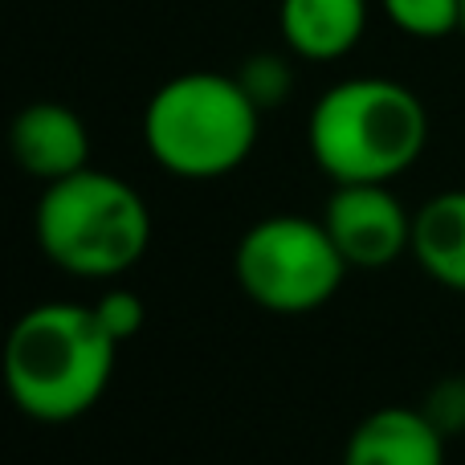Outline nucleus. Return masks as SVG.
Returning a JSON list of instances; mask_svg holds the SVG:
<instances>
[{
    "label": "nucleus",
    "mask_w": 465,
    "mask_h": 465,
    "mask_svg": "<svg viewBox=\"0 0 465 465\" xmlns=\"http://www.w3.org/2000/svg\"><path fill=\"white\" fill-rule=\"evenodd\" d=\"M119 339L98 322L94 306L41 302L16 319L5 343L8 396L41 425L78 420L103 401L114 376Z\"/></svg>",
    "instance_id": "obj_1"
},
{
    "label": "nucleus",
    "mask_w": 465,
    "mask_h": 465,
    "mask_svg": "<svg viewBox=\"0 0 465 465\" xmlns=\"http://www.w3.org/2000/svg\"><path fill=\"white\" fill-rule=\"evenodd\" d=\"M306 147L335 184H388L429 147V111L404 82L347 78L306 119Z\"/></svg>",
    "instance_id": "obj_2"
},
{
    "label": "nucleus",
    "mask_w": 465,
    "mask_h": 465,
    "mask_svg": "<svg viewBox=\"0 0 465 465\" xmlns=\"http://www.w3.org/2000/svg\"><path fill=\"white\" fill-rule=\"evenodd\" d=\"M262 106L241 78L193 70L168 78L143 111L147 155L184 180H217L253 155Z\"/></svg>",
    "instance_id": "obj_3"
},
{
    "label": "nucleus",
    "mask_w": 465,
    "mask_h": 465,
    "mask_svg": "<svg viewBox=\"0 0 465 465\" xmlns=\"http://www.w3.org/2000/svg\"><path fill=\"white\" fill-rule=\"evenodd\" d=\"M37 245L74 278H119L152 245V213L127 180L82 168L45 184L33 213Z\"/></svg>",
    "instance_id": "obj_4"
},
{
    "label": "nucleus",
    "mask_w": 465,
    "mask_h": 465,
    "mask_svg": "<svg viewBox=\"0 0 465 465\" xmlns=\"http://www.w3.org/2000/svg\"><path fill=\"white\" fill-rule=\"evenodd\" d=\"M232 270L253 306L270 314H311L339 294L351 265L322 221L278 213L245 229Z\"/></svg>",
    "instance_id": "obj_5"
},
{
    "label": "nucleus",
    "mask_w": 465,
    "mask_h": 465,
    "mask_svg": "<svg viewBox=\"0 0 465 465\" xmlns=\"http://www.w3.org/2000/svg\"><path fill=\"white\" fill-rule=\"evenodd\" d=\"M322 225L351 270H384L412 253V213L388 184H335Z\"/></svg>",
    "instance_id": "obj_6"
},
{
    "label": "nucleus",
    "mask_w": 465,
    "mask_h": 465,
    "mask_svg": "<svg viewBox=\"0 0 465 465\" xmlns=\"http://www.w3.org/2000/svg\"><path fill=\"white\" fill-rule=\"evenodd\" d=\"M8 147L21 172L33 180H65L86 168L90 160V131L70 106L62 103H33L13 119Z\"/></svg>",
    "instance_id": "obj_7"
},
{
    "label": "nucleus",
    "mask_w": 465,
    "mask_h": 465,
    "mask_svg": "<svg viewBox=\"0 0 465 465\" xmlns=\"http://www.w3.org/2000/svg\"><path fill=\"white\" fill-rule=\"evenodd\" d=\"M450 437L420 409L388 404L351 429L343 445V465H445Z\"/></svg>",
    "instance_id": "obj_8"
},
{
    "label": "nucleus",
    "mask_w": 465,
    "mask_h": 465,
    "mask_svg": "<svg viewBox=\"0 0 465 465\" xmlns=\"http://www.w3.org/2000/svg\"><path fill=\"white\" fill-rule=\"evenodd\" d=\"M278 29L306 62H339L368 29V0H282Z\"/></svg>",
    "instance_id": "obj_9"
},
{
    "label": "nucleus",
    "mask_w": 465,
    "mask_h": 465,
    "mask_svg": "<svg viewBox=\"0 0 465 465\" xmlns=\"http://www.w3.org/2000/svg\"><path fill=\"white\" fill-rule=\"evenodd\" d=\"M412 257L437 286L465 294V188L437 193L412 213Z\"/></svg>",
    "instance_id": "obj_10"
},
{
    "label": "nucleus",
    "mask_w": 465,
    "mask_h": 465,
    "mask_svg": "<svg viewBox=\"0 0 465 465\" xmlns=\"http://www.w3.org/2000/svg\"><path fill=\"white\" fill-rule=\"evenodd\" d=\"M388 21L420 41H441L461 29V0H380Z\"/></svg>",
    "instance_id": "obj_11"
},
{
    "label": "nucleus",
    "mask_w": 465,
    "mask_h": 465,
    "mask_svg": "<svg viewBox=\"0 0 465 465\" xmlns=\"http://www.w3.org/2000/svg\"><path fill=\"white\" fill-rule=\"evenodd\" d=\"M94 314L119 343H127V339H135L139 327H143V298H139L135 290H123V286L103 290L94 302Z\"/></svg>",
    "instance_id": "obj_12"
},
{
    "label": "nucleus",
    "mask_w": 465,
    "mask_h": 465,
    "mask_svg": "<svg viewBox=\"0 0 465 465\" xmlns=\"http://www.w3.org/2000/svg\"><path fill=\"white\" fill-rule=\"evenodd\" d=\"M429 420L441 429L445 437L465 433V376H445L437 380L425 392V404H420Z\"/></svg>",
    "instance_id": "obj_13"
},
{
    "label": "nucleus",
    "mask_w": 465,
    "mask_h": 465,
    "mask_svg": "<svg viewBox=\"0 0 465 465\" xmlns=\"http://www.w3.org/2000/svg\"><path fill=\"white\" fill-rule=\"evenodd\" d=\"M237 78L245 82V90L253 94V103L262 106V111L265 106H273V103H282L286 90H290V70L278 62V57H253Z\"/></svg>",
    "instance_id": "obj_14"
},
{
    "label": "nucleus",
    "mask_w": 465,
    "mask_h": 465,
    "mask_svg": "<svg viewBox=\"0 0 465 465\" xmlns=\"http://www.w3.org/2000/svg\"><path fill=\"white\" fill-rule=\"evenodd\" d=\"M461 33H465V0H461Z\"/></svg>",
    "instance_id": "obj_15"
}]
</instances>
